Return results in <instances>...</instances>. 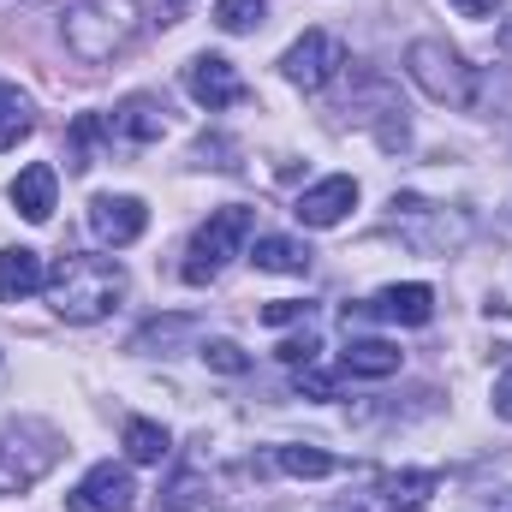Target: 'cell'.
<instances>
[{
    "instance_id": "obj_1",
    "label": "cell",
    "mask_w": 512,
    "mask_h": 512,
    "mask_svg": "<svg viewBox=\"0 0 512 512\" xmlns=\"http://www.w3.org/2000/svg\"><path fill=\"white\" fill-rule=\"evenodd\" d=\"M42 292L60 322H102L126 298V268L114 256H60Z\"/></svg>"
},
{
    "instance_id": "obj_2",
    "label": "cell",
    "mask_w": 512,
    "mask_h": 512,
    "mask_svg": "<svg viewBox=\"0 0 512 512\" xmlns=\"http://www.w3.org/2000/svg\"><path fill=\"white\" fill-rule=\"evenodd\" d=\"M149 24V6L143 0H72L66 6V48L90 66L126 54L131 42L143 36Z\"/></svg>"
},
{
    "instance_id": "obj_3",
    "label": "cell",
    "mask_w": 512,
    "mask_h": 512,
    "mask_svg": "<svg viewBox=\"0 0 512 512\" xmlns=\"http://www.w3.org/2000/svg\"><path fill=\"white\" fill-rule=\"evenodd\" d=\"M405 72H411V84H417L429 102L465 108V102L477 96V72H471V66H465V54H459L453 42H441V36L411 42V48H405Z\"/></svg>"
},
{
    "instance_id": "obj_4",
    "label": "cell",
    "mask_w": 512,
    "mask_h": 512,
    "mask_svg": "<svg viewBox=\"0 0 512 512\" xmlns=\"http://www.w3.org/2000/svg\"><path fill=\"white\" fill-rule=\"evenodd\" d=\"M245 239H251V209L245 203H227V209H215L197 233H191V251H185V280L191 286H209L233 256L245 251Z\"/></svg>"
},
{
    "instance_id": "obj_5",
    "label": "cell",
    "mask_w": 512,
    "mask_h": 512,
    "mask_svg": "<svg viewBox=\"0 0 512 512\" xmlns=\"http://www.w3.org/2000/svg\"><path fill=\"white\" fill-rule=\"evenodd\" d=\"M340 66H346V42L328 36V30H304V36L280 54V72H286V84H298V90H328V84L340 78Z\"/></svg>"
},
{
    "instance_id": "obj_6",
    "label": "cell",
    "mask_w": 512,
    "mask_h": 512,
    "mask_svg": "<svg viewBox=\"0 0 512 512\" xmlns=\"http://www.w3.org/2000/svg\"><path fill=\"white\" fill-rule=\"evenodd\" d=\"M131 501H137L131 471L114 465V459H102V465H90L78 477V489L66 495V512H131Z\"/></svg>"
},
{
    "instance_id": "obj_7",
    "label": "cell",
    "mask_w": 512,
    "mask_h": 512,
    "mask_svg": "<svg viewBox=\"0 0 512 512\" xmlns=\"http://www.w3.org/2000/svg\"><path fill=\"white\" fill-rule=\"evenodd\" d=\"M185 90H191V102L209 108V114L245 102V78H239V66H233L227 54H197V60L185 66Z\"/></svg>"
},
{
    "instance_id": "obj_8",
    "label": "cell",
    "mask_w": 512,
    "mask_h": 512,
    "mask_svg": "<svg viewBox=\"0 0 512 512\" xmlns=\"http://www.w3.org/2000/svg\"><path fill=\"white\" fill-rule=\"evenodd\" d=\"M352 209H358V179H352V173H328V179H316V185L292 203V215H298L304 227H340Z\"/></svg>"
},
{
    "instance_id": "obj_9",
    "label": "cell",
    "mask_w": 512,
    "mask_h": 512,
    "mask_svg": "<svg viewBox=\"0 0 512 512\" xmlns=\"http://www.w3.org/2000/svg\"><path fill=\"white\" fill-rule=\"evenodd\" d=\"M143 227H149V209H143L137 197H96V203H90V233H96L102 245H114V251L137 245Z\"/></svg>"
},
{
    "instance_id": "obj_10",
    "label": "cell",
    "mask_w": 512,
    "mask_h": 512,
    "mask_svg": "<svg viewBox=\"0 0 512 512\" xmlns=\"http://www.w3.org/2000/svg\"><path fill=\"white\" fill-rule=\"evenodd\" d=\"M42 286H48L42 251H30V245H6V251H0V304H24V298H36Z\"/></svg>"
},
{
    "instance_id": "obj_11",
    "label": "cell",
    "mask_w": 512,
    "mask_h": 512,
    "mask_svg": "<svg viewBox=\"0 0 512 512\" xmlns=\"http://www.w3.org/2000/svg\"><path fill=\"white\" fill-rule=\"evenodd\" d=\"M54 191H60V179H54V167H48V161H30V167H24V173L6 185L12 209H18L24 221H36V227L54 215Z\"/></svg>"
},
{
    "instance_id": "obj_12",
    "label": "cell",
    "mask_w": 512,
    "mask_h": 512,
    "mask_svg": "<svg viewBox=\"0 0 512 512\" xmlns=\"http://www.w3.org/2000/svg\"><path fill=\"white\" fill-rule=\"evenodd\" d=\"M370 316H382V322H399V328H423V322L435 316V292H429L423 280L382 286V292H376V304H370Z\"/></svg>"
},
{
    "instance_id": "obj_13",
    "label": "cell",
    "mask_w": 512,
    "mask_h": 512,
    "mask_svg": "<svg viewBox=\"0 0 512 512\" xmlns=\"http://www.w3.org/2000/svg\"><path fill=\"white\" fill-rule=\"evenodd\" d=\"M108 126L120 131V137H131V143H155L161 131H167V108L161 102H149V96H126L120 108H114V120Z\"/></svg>"
},
{
    "instance_id": "obj_14",
    "label": "cell",
    "mask_w": 512,
    "mask_h": 512,
    "mask_svg": "<svg viewBox=\"0 0 512 512\" xmlns=\"http://www.w3.org/2000/svg\"><path fill=\"white\" fill-rule=\"evenodd\" d=\"M340 370L346 376H370V382H382L399 370V346L393 340H352L346 352H340Z\"/></svg>"
},
{
    "instance_id": "obj_15",
    "label": "cell",
    "mask_w": 512,
    "mask_h": 512,
    "mask_svg": "<svg viewBox=\"0 0 512 512\" xmlns=\"http://www.w3.org/2000/svg\"><path fill=\"white\" fill-rule=\"evenodd\" d=\"M256 268H268V274H304L310 268V245H298V239H280V233H262L251 251Z\"/></svg>"
},
{
    "instance_id": "obj_16",
    "label": "cell",
    "mask_w": 512,
    "mask_h": 512,
    "mask_svg": "<svg viewBox=\"0 0 512 512\" xmlns=\"http://www.w3.org/2000/svg\"><path fill=\"white\" fill-rule=\"evenodd\" d=\"M126 459L131 465H161L167 459V429L149 423V417H131L126 423Z\"/></svg>"
},
{
    "instance_id": "obj_17",
    "label": "cell",
    "mask_w": 512,
    "mask_h": 512,
    "mask_svg": "<svg viewBox=\"0 0 512 512\" xmlns=\"http://www.w3.org/2000/svg\"><path fill=\"white\" fill-rule=\"evenodd\" d=\"M24 137H30V102H24L12 84H0V155L18 149Z\"/></svg>"
},
{
    "instance_id": "obj_18",
    "label": "cell",
    "mask_w": 512,
    "mask_h": 512,
    "mask_svg": "<svg viewBox=\"0 0 512 512\" xmlns=\"http://www.w3.org/2000/svg\"><path fill=\"white\" fill-rule=\"evenodd\" d=\"M274 465H280L286 477H334V471H340V459L322 453V447H280Z\"/></svg>"
},
{
    "instance_id": "obj_19",
    "label": "cell",
    "mask_w": 512,
    "mask_h": 512,
    "mask_svg": "<svg viewBox=\"0 0 512 512\" xmlns=\"http://www.w3.org/2000/svg\"><path fill=\"white\" fill-rule=\"evenodd\" d=\"M262 12H268V0H215V24L227 30V36H245L262 24Z\"/></svg>"
},
{
    "instance_id": "obj_20",
    "label": "cell",
    "mask_w": 512,
    "mask_h": 512,
    "mask_svg": "<svg viewBox=\"0 0 512 512\" xmlns=\"http://www.w3.org/2000/svg\"><path fill=\"white\" fill-rule=\"evenodd\" d=\"M435 483H441L435 471H405V477H387L382 489H387V501H393V507H423V495H429Z\"/></svg>"
},
{
    "instance_id": "obj_21",
    "label": "cell",
    "mask_w": 512,
    "mask_h": 512,
    "mask_svg": "<svg viewBox=\"0 0 512 512\" xmlns=\"http://www.w3.org/2000/svg\"><path fill=\"white\" fill-rule=\"evenodd\" d=\"M102 131H108V120H96V114H84V120L72 126V149H66V167H72V173L90 167V143H96Z\"/></svg>"
},
{
    "instance_id": "obj_22",
    "label": "cell",
    "mask_w": 512,
    "mask_h": 512,
    "mask_svg": "<svg viewBox=\"0 0 512 512\" xmlns=\"http://www.w3.org/2000/svg\"><path fill=\"white\" fill-rule=\"evenodd\" d=\"M203 364L221 370V376H245V370H251V358H245L233 340H209V346H203Z\"/></svg>"
},
{
    "instance_id": "obj_23",
    "label": "cell",
    "mask_w": 512,
    "mask_h": 512,
    "mask_svg": "<svg viewBox=\"0 0 512 512\" xmlns=\"http://www.w3.org/2000/svg\"><path fill=\"white\" fill-rule=\"evenodd\" d=\"M304 316H310L304 298H274V304H262V322H268V328H286V322H304Z\"/></svg>"
},
{
    "instance_id": "obj_24",
    "label": "cell",
    "mask_w": 512,
    "mask_h": 512,
    "mask_svg": "<svg viewBox=\"0 0 512 512\" xmlns=\"http://www.w3.org/2000/svg\"><path fill=\"white\" fill-rule=\"evenodd\" d=\"M316 358H322V340H316V334H298V340L280 346V364H292V370H304V364H316Z\"/></svg>"
},
{
    "instance_id": "obj_25",
    "label": "cell",
    "mask_w": 512,
    "mask_h": 512,
    "mask_svg": "<svg viewBox=\"0 0 512 512\" xmlns=\"http://www.w3.org/2000/svg\"><path fill=\"white\" fill-rule=\"evenodd\" d=\"M298 393H310V399H334V393H340V382H334L328 370L304 364V370H298Z\"/></svg>"
},
{
    "instance_id": "obj_26",
    "label": "cell",
    "mask_w": 512,
    "mask_h": 512,
    "mask_svg": "<svg viewBox=\"0 0 512 512\" xmlns=\"http://www.w3.org/2000/svg\"><path fill=\"white\" fill-rule=\"evenodd\" d=\"M453 6H459V12H465V18H489V12H495V6H501V0H453Z\"/></svg>"
},
{
    "instance_id": "obj_27",
    "label": "cell",
    "mask_w": 512,
    "mask_h": 512,
    "mask_svg": "<svg viewBox=\"0 0 512 512\" xmlns=\"http://www.w3.org/2000/svg\"><path fill=\"white\" fill-rule=\"evenodd\" d=\"M495 417H507V423H512V376L495 387Z\"/></svg>"
},
{
    "instance_id": "obj_28",
    "label": "cell",
    "mask_w": 512,
    "mask_h": 512,
    "mask_svg": "<svg viewBox=\"0 0 512 512\" xmlns=\"http://www.w3.org/2000/svg\"><path fill=\"white\" fill-rule=\"evenodd\" d=\"M322 512H370L364 501H340V507H322Z\"/></svg>"
},
{
    "instance_id": "obj_29",
    "label": "cell",
    "mask_w": 512,
    "mask_h": 512,
    "mask_svg": "<svg viewBox=\"0 0 512 512\" xmlns=\"http://www.w3.org/2000/svg\"><path fill=\"white\" fill-rule=\"evenodd\" d=\"M173 512H215V507H173Z\"/></svg>"
},
{
    "instance_id": "obj_30",
    "label": "cell",
    "mask_w": 512,
    "mask_h": 512,
    "mask_svg": "<svg viewBox=\"0 0 512 512\" xmlns=\"http://www.w3.org/2000/svg\"><path fill=\"white\" fill-rule=\"evenodd\" d=\"M393 512H423V507H393Z\"/></svg>"
}]
</instances>
